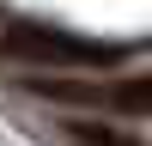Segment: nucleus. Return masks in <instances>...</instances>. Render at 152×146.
Here are the masks:
<instances>
[{"label": "nucleus", "mask_w": 152, "mask_h": 146, "mask_svg": "<svg viewBox=\"0 0 152 146\" xmlns=\"http://www.w3.org/2000/svg\"><path fill=\"white\" fill-rule=\"evenodd\" d=\"M6 61H37V67H116L128 49L122 43H97V36H73L55 24H12L0 36Z\"/></svg>", "instance_id": "nucleus-1"}, {"label": "nucleus", "mask_w": 152, "mask_h": 146, "mask_svg": "<svg viewBox=\"0 0 152 146\" xmlns=\"http://www.w3.org/2000/svg\"><path fill=\"white\" fill-rule=\"evenodd\" d=\"M67 134H73L79 146H140L134 134H116V128H104V122H73Z\"/></svg>", "instance_id": "nucleus-3"}, {"label": "nucleus", "mask_w": 152, "mask_h": 146, "mask_svg": "<svg viewBox=\"0 0 152 146\" xmlns=\"http://www.w3.org/2000/svg\"><path fill=\"white\" fill-rule=\"evenodd\" d=\"M91 104H110V110H122V116H152V73L122 79V85H104V91L91 85Z\"/></svg>", "instance_id": "nucleus-2"}]
</instances>
